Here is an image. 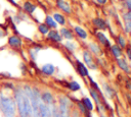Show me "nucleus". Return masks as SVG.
<instances>
[{"mask_svg":"<svg viewBox=\"0 0 131 117\" xmlns=\"http://www.w3.org/2000/svg\"><path fill=\"white\" fill-rule=\"evenodd\" d=\"M13 99L16 105V114L18 117H32V107L29 98L25 94L23 86L16 85L13 89Z\"/></svg>","mask_w":131,"mask_h":117,"instance_id":"1","label":"nucleus"},{"mask_svg":"<svg viewBox=\"0 0 131 117\" xmlns=\"http://www.w3.org/2000/svg\"><path fill=\"white\" fill-rule=\"evenodd\" d=\"M0 112L3 117H16V105L13 97L0 92Z\"/></svg>","mask_w":131,"mask_h":117,"instance_id":"2","label":"nucleus"},{"mask_svg":"<svg viewBox=\"0 0 131 117\" xmlns=\"http://www.w3.org/2000/svg\"><path fill=\"white\" fill-rule=\"evenodd\" d=\"M73 106V102L72 100L64 95H61L58 98V110L60 112V114L63 117H70V112H71V108Z\"/></svg>","mask_w":131,"mask_h":117,"instance_id":"3","label":"nucleus"},{"mask_svg":"<svg viewBox=\"0 0 131 117\" xmlns=\"http://www.w3.org/2000/svg\"><path fill=\"white\" fill-rule=\"evenodd\" d=\"M7 45L12 49H20L23 47V40L16 35L9 36L7 39Z\"/></svg>","mask_w":131,"mask_h":117,"instance_id":"4","label":"nucleus"},{"mask_svg":"<svg viewBox=\"0 0 131 117\" xmlns=\"http://www.w3.org/2000/svg\"><path fill=\"white\" fill-rule=\"evenodd\" d=\"M83 60L86 63V65L89 66L91 69H96L97 68V65L95 64L94 59H93V57H92V55L89 51H87V50L83 51Z\"/></svg>","mask_w":131,"mask_h":117,"instance_id":"5","label":"nucleus"},{"mask_svg":"<svg viewBox=\"0 0 131 117\" xmlns=\"http://www.w3.org/2000/svg\"><path fill=\"white\" fill-rule=\"evenodd\" d=\"M40 97H41V101H42L44 104L48 105V106H51V105L55 104V101H54V97H53L52 93H50V92H48V91L42 92Z\"/></svg>","mask_w":131,"mask_h":117,"instance_id":"6","label":"nucleus"},{"mask_svg":"<svg viewBox=\"0 0 131 117\" xmlns=\"http://www.w3.org/2000/svg\"><path fill=\"white\" fill-rule=\"evenodd\" d=\"M46 36L49 41L54 42V43H60L62 41V38H61L59 32H57L56 30H50Z\"/></svg>","mask_w":131,"mask_h":117,"instance_id":"7","label":"nucleus"},{"mask_svg":"<svg viewBox=\"0 0 131 117\" xmlns=\"http://www.w3.org/2000/svg\"><path fill=\"white\" fill-rule=\"evenodd\" d=\"M39 110H40L41 117H52V114H51V106H48V105L44 104L42 101L40 102Z\"/></svg>","mask_w":131,"mask_h":117,"instance_id":"8","label":"nucleus"},{"mask_svg":"<svg viewBox=\"0 0 131 117\" xmlns=\"http://www.w3.org/2000/svg\"><path fill=\"white\" fill-rule=\"evenodd\" d=\"M41 72H42L43 74H45V75L50 76V75H52V74L55 72V67H54V65L51 64V63H46V64H44V65L41 67Z\"/></svg>","mask_w":131,"mask_h":117,"instance_id":"9","label":"nucleus"},{"mask_svg":"<svg viewBox=\"0 0 131 117\" xmlns=\"http://www.w3.org/2000/svg\"><path fill=\"white\" fill-rule=\"evenodd\" d=\"M56 6L63 12L70 14L72 12V9H71V6L68 2H66L64 0H56Z\"/></svg>","mask_w":131,"mask_h":117,"instance_id":"10","label":"nucleus"},{"mask_svg":"<svg viewBox=\"0 0 131 117\" xmlns=\"http://www.w3.org/2000/svg\"><path fill=\"white\" fill-rule=\"evenodd\" d=\"M77 70L79 72V74L82 76V77H85V76H88L89 75V71L87 69V67L84 65V63H82L80 60H77Z\"/></svg>","mask_w":131,"mask_h":117,"instance_id":"11","label":"nucleus"},{"mask_svg":"<svg viewBox=\"0 0 131 117\" xmlns=\"http://www.w3.org/2000/svg\"><path fill=\"white\" fill-rule=\"evenodd\" d=\"M36 8H37V6H36L35 4H33L32 2H30V1H26V2L23 4V9H24V11H25L26 13H28V14H33L34 11L36 10Z\"/></svg>","mask_w":131,"mask_h":117,"instance_id":"12","label":"nucleus"},{"mask_svg":"<svg viewBox=\"0 0 131 117\" xmlns=\"http://www.w3.org/2000/svg\"><path fill=\"white\" fill-rule=\"evenodd\" d=\"M117 64H118V66H119V68H120L121 70H123V71H125V72H127V73L130 72L129 64H128V62H127L125 59H123V58H118V59H117Z\"/></svg>","mask_w":131,"mask_h":117,"instance_id":"13","label":"nucleus"},{"mask_svg":"<svg viewBox=\"0 0 131 117\" xmlns=\"http://www.w3.org/2000/svg\"><path fill=\"white\" fill-rule=\"evenodd\" d=\"M59 34H60L61 38L67 39V40H69V41H71V40L74 39V34H73V32H72L70 28H68V27H62V28L60 30Z\"/></svg>","mask_w":131,"mask_h":117,"instance_id":"14","label":"nucleus"},{"mask_svg":"<svg viewBox=\"0 0 131 117\" xmlns=\"http://www.w3.org/2000/svg\"><path fill=\"white\" fill-rule=\"evenodd\" d=\"M74 31H75L76 35H77L80 39H82V40H86V39H87V37H88L87 32H86L82 26L76 25V26H74Z\"/></svg>","mask_w":131,"mask_h":117,"instance_id":"15","label":"nucleus"},{"mask_svg":"<svg viewBox=\"0 0 131 117\" xmlns=\"http://www.w3.org/2000/svg\"><path fill=\"white\" fill-rule=\"evenodd\" d=\"M96 37H97V39H98V41L100 42L101 45H103L104 47H111L110 41L107 40L106 36H105L103 33H101V32H97V33H96Z\"/></svg>","mask_w":131,"mask_h":117,"instance_id":"16","label":"nucleus"},{"mask_svg":"<svg viewBox=\"0 0 131 117\" xmlns=\"http://www.w3.org/2000/svg\"><path fill=\"white\" fill-rule=\"evenodd\" d=\"M92 22H93L94 26L97 27L98 30H105V28H106V23H105V21H104L102 18H100V17L94 18V19L92 20Z\"/></svg>","mask_w":131,"mask_h":117,"instance_id":"17","label":"nucleus"},{"mask_svg":"<svg viewBox=\"0 0 131 117\" xmlns=\"http://www.w3.org/2000/svg\"><path fill=\"white\" fill-rule=\"evenodd\" d=\"M110 49H111V53H112V55L115 57V58H121V56H122V48H120L118 45H112L111 47H110Z\"/></svg>","mask_w":131,"mask_h":117,"instance_id":"18","label":"nucleus"},{"mask_svg":"<svg viewBox=\"0 0 131 117\" xmlns=\"http://www.w3.org/2000/svg\"><path fill=\"white\" fill-rule=\"evenodd\" d=\"M81 102H82V104L84 105V107L88 110V111H92L93 109H94V105H93V102L89 99V98H87V97H84V98H82L81 99Z\"/></svg>","mask_w":131,"mask_h":117,"instance_id":"19","label":"nucleus"},{"mask_svg":"<svg viewBox=\"0 0 131 117\" xmlns=\"http://www.w3.org/2000/svg\"><path fill=\"white\" fill-rule=\"evenodd\" d=\"M52 17H53V19L55 20L56 23H58V24H60V25H64V24H66V17H64L61 13L55 12V13H53Z\"/></svg>","mask_w":131,"mask_h":117,"instance_id":"20","label":"nucleus"},{"mask_svg":"<svg viewBox=\"0 0 131 117\" xmlns=\"http://www.w3.org/2000/svg\"><path fill=\"white\" fill-rule=\"evenodd\" d=\"M49 28H53V30H55L56 27H57V23L55 22V20L53 19V17L52 16H50V15H46V17H45V22H44Z\"/></svg>","mask_w":131,"mask_h":117,"instance_id":"21","label":"nucleus"},{"mask_svg":"<svg viewBox=\"0 0 131 117\" xmlns=\"http://www.w3.org/2000/svg\"><path fill=\"white\" fill-rule=\"evenodd\" d=\"M89 93H90L91 97L94 99V101H95V103L97 105V108H99L101 106V102H100V99H99V96H98V92H96L93 89H89Z\"/></svg>","mask_w":131,"mask_h":117,"instance_id":"22","label":"nucleus"},{"mask_svg":"<svg viewBox=\"0 0 131 117\" xmlns=\"http://www.w3.org/2000/svg\"><path fill=\"white\" fill-rule=\"evenodd\" d=\"M88 46H89L90 51L93 52L94 54H96V55L101 54V49H100V47H99L97 44H95V43H89Z\"/></svg>","mask_w":131,"mask_h":117,"instance_id":"23","label":"nucleus"},{"mask_svg":"<svg viewBox=\"0 0 131 117\" xmlns=\"http://www.w3.org/2000/svg\"><path fill=\"white\" fill-rule=\"evenodd\" d=\"M77 105H78V108H79L80 112H81L85 117H91V116H90V111H88V110L84 107V105L82 104V102H81V101H80V102H78V103H77Z\"/></svg>","mask_w":131,"mask_h":117,"instance_id":"24","label":"nucleus"},{"mask_svg":"<svg viewBox=\"0 0 131 117\" xmlns=\"http://www.w3.org/2000/svg\"><path fill=\"white\" fill-rule=\"evenodd\" d=\"M68 87H69L72 92H77V91H79V90L81 89V85H80L77 81L73 80V81H71V82L68 83Z\"/></svg>","mask_w":131,"mask_h":117,"instance_id":"25","label":"nucleus"},{"mask_svg":"<svg viewBox=\"0 0 131 117\" xmlns=\"http://www.w3.org/2000/svg\"><path fill=\"white\" fill-rule=\"evenodd\" d=\"M38 31H39V33L41 34V35H47L48 34V32L50 31V28L45 24V23H40L39 25H38Z\"/></svg>","mask_w":131,"mask_h":117,"instance_id":"26","label":"nucleus"},{"mask_svg":"<svg viewBox=\"0 0 131 117\" xmlns=\"http://www.w3.org/2000/svg\"><path fill=\"white\" fill-rule=\"evenodd\" d=\"M51 114H52V117H63V116L60 114L57 105H55V104L51 105Z\"/></svg>","mask_w":131,"mask_h":117,"instance_id":"27","label":"nucleus"},{"mask_svg":"<svg viewBox=\"0 0 131 117\" xmlns=\"http://www.w3.org/2000/svg\"><path fill=\"white\" fill-rule=\"evenodd\" d=\"M117 41H118V46L120 47V48H126V46H127V43H126V40H125V38L122 36V35H120L119 37H118V39H117Z\"/></svg>","mask_w":131,"mask_h":117,"instance_id":"28","label":"nucleus"},{"mask_svg":"<svg viewBox=\"0 0 131 117\" xmlns=\"http://www.w3.org/2000/svg\"><path fill=\"white\" fill-rule=\"evenodd\" d=\"M64 47H66V49H68L70 52H74L75 51V45H74V43H72V42H70V41H68V42H66L64 43Z\"/></svg>","mask_w":131,"mask_h":117,"instance_id":"29","label":"nucleus"},{"mask_svg":"<svg viewBox=\"0 0 131 117\" xmlns=\"http://www.w3.org/2000/svg\"><path fill=\"white\" fill-rule=\"evenodd\" d=\"M14 84L12 83V82H4L3 83V89L4 90H11V91H13V89H14Z\"/></svg>","mask_w":131,"mask_h":117,"instance_id":"30","label":"nucleus"},{"mask_svg":"<svg viewBox=\"0 0 131 117\" xmlns=\"http://www.w3.org/2000/svg\"><path fill=\"white\" fill-rule=\"evenodd\" d=\"M123 18H124L125 21H129V20H131V10H128L126 13H124Z\"/></svg>","mask_w":131,"mask_h":117,"instance_id":"31","label":"nucleus"},{"mask_svg":"<svg viewBox=\"0 0 131 117\" xmlns=\"http://www.w3.org/2000/svg\"><path fill=\"white\" fill-rule=\"evenodd\" d=\"M125 30L127 33H131V20L125 22Z\"/></svg>","mask_w":131,"mask_h":117,"instance_id":"32","label":"nucleus"},{"mask_svg":"<svg viewBox=\"0 0 131 117\" xmlns=\"http://www.w3.org/2000/svg\"><path fill=\"white\" fill-rule=\"evenodd\" d=\"M124 6H125L128 10H131V0H125V1H124Z\"/></svg>","mask_w":131,"mask_h":117,"instance_id":"33","label":"nucleus"},{"mask_svg":"<svg viewBox=\"0 0 131 117\" xmlns=\"http://www.w3.org/2000/svg\"><path fill=\"white\" fill-rule=\"evenodd\" d=\"M12 19H13V22H15V23H19L21 21V19H20V17L18 15H14L12 17Z\"/></svg>","mask_w":131,"mask_h":117,"instance_id":"34","label":"nucleus"},{"mask_svg":"<svg viewBox=\"0 0 131 117\" xmlns=\"http://www.w3.org/2000/svg\"><path fill=\"white\" fill-rule=\"evenodd\" d=\"M126 54H127L128 59L131 61V48H127V49H126Z\"/></svg>","mask_w":131,"mask_h":117,"instance_id":"35","label":"nucleus"},{"mask_svg":"<svg viewBox=\"0 0 131 117\" xmlns=\"http://www.w3.org/2000/svg\"><path fill=\"white\" fill-rule=\"evenodd\" d=\"M95 1H96L98 4L103 5V4H105V3H106V1H107V0H95Z\"/></svg>","mask_w":131,"mask_h":117,"instance_id":"36","label":"nucleus"},{"mask_svg":"<svg viewBox=\"0 0 131 117\" xmlns=\"http://www.w3.org/2000/svg\"><path fill=\"white\" fill-rule=\"evenodd\" d=\"M19 68H21L23 70H26V66H25V64L24 63H20V65H19ZM24 73H25V71H23Z\"/></svg>","mask_w":131,"mask_h":117,"instance_id":"37","label":"nucleus"},{"mask_svg":"<svg viewBox=\"0 0 131 117\" xmlns=\"http://www.w3.org/2000/svg\"><path fill=\"white\" fill-rule=\"evenodd\" d=\"M99 117H106V116H105V115H103V114H100V116H99Z\"/></svg>","mask_w":131,"mask_h":117,"instance_id":"38","label":"nucleus"}]
</instances>
